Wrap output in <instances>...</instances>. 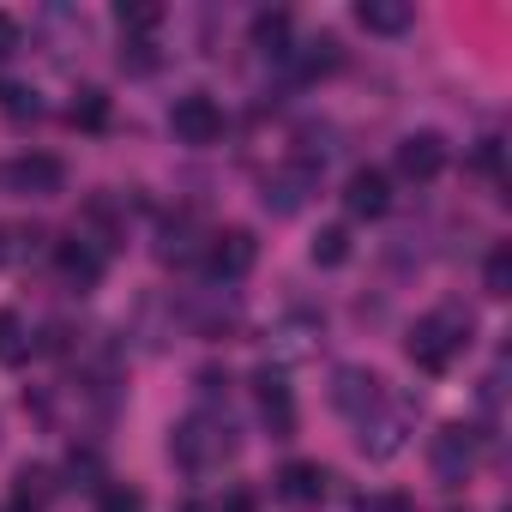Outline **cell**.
I'll list each match as a JSON object with an SVG mask.
<instances>
[{"mask_svg": "<svg viewBox=\"0 0 512 512\" xmlns=\"http://www.w3.org/2000/svg\"><path fill=\"white\" fill-rule=\"evenodd\" d=\"M169 452H175V464H181L187 476H211V470H223V464L235 458V422L217 416V410H193V416L175 422Z\"/></svg>", "mask_w": 512, "mask_h": 512, "instance_id": "obj_1", "label": "cell"}, {"mask_svg": "<svg viewBox=\"0 0 512 512\" xmlns=\"http://www.w3.org/2000/svg\"><path fill=\"white\" fill-rule=\"evenodd\" d=\"M464 344H470V314H464V308H434V314H422V320L410 326L404 356H410L422 374H446Z\"/></svg>", "mask_w": 512, "mask_h": 512, "instance_id": "obj_2", "label": "cell"}, {"mask_svg": "<svg viewBox=\"0 0 512 512\" xmlns=\"http://www.w3.org/2000/svg\"><path fill=\"white\" fill-rule=\"evenodd\" d=\"M67 187V163L49 157V151H25V157H7L0 163V193H19V199H49Z\"/></svg>", "mask_w": 512, "mask_h": 512, "instance_id": "obj_3", "label": "cell"}, {"mask_svg": "<svg viewBox=\"0 0 512 512\" xmlns=\"http://www.w3.org/2000/svg\"><path fill=\"white\" fill-rule=\"evenodd\" d=\"M199 260H205V272H211L217 284H235V278L253 272V260H260V241H253L247 229H217V235H205Z\"/></svg>", "mask_w": 512, "mask_h": 512, "instance_id": "obj_4", "label": "cell"}, {"mask_svg": "<svg viewBox=\"0 0 512 512\" xmlns=\"http://www.w3.org/2000/svg\"><path fill=\"white\" fill-rule=\"evenodd\" d=\"M380 404H386V380H380L374 368H338V374H332V410L350 416L356 428H362Z\"/></svg>", "mask_w": 512, "mask_h": 512, "instance_id": "obj_5", "label": "cell"}, {"mask_svg": "<svg viewBox=\"0 0 512 512\" xmlns=\"http://www.w3.org/2000/svg\"><path fill=\"white\" fill-rule=\"evenodd\" d=\"M428 464H434V482H440V488H464V476L476 470V434H470L464 422H446V428L434 434Z\"/></svg>", "mask_w": 512, "mask_h": 512, "instance_id": "obj_6", "label": "cell"}, {"mask_svg": "<svg viewBox=\"0 0 512 512\" xmlns=\"http://www.w3.org/2000/svg\"><path fill=\"white\" fill-rule=\"evenodd\" d=\"M169 133H175L181 145H217V139H223V109H217L205 91H187V97H175V109H169Z\"/></svg>", "mask_w": 512, "mask_h": 512, "instance_id": "obj_7", "label": "cell"}, {"mask_svg": "<svg viewBox=\"0 0 512 512\" xmlns=\"http://www.w3.org/2000/svg\"><path fill=\"white\" fill-rule=\"evenodd\" d=\"M314 193H320V169H314L308 157H302V163H284V169L266 175V211H278V217H296Z\"/></svg>", "mask_w": 512, "mask_h": 512, "instance_id": "obj_8", "label": "cell"}, {"mask_svg": "<svg viewBox=\"0 0 512 512\" xmlns=\"http://www.w3.org/2000/svg\"><path fill=\"white\" fill-rule=\"evenodd\" d=\"M392 163H398V175L404 181H434L440 169H446V139L440 133H404L398 139V151H392Z\"/></svg>", "mask_w": 512, "mask_h": 512, "instance_id": "obj_9", "label": "cell"}, {"mask_svg": "<svg viewBox=\"0 0 512 512\" xmlns=\"http://www.w3.org/2000/svg\"><path fill=\"white\" fill-rule=\"evenodd\" d=\"M404 428H410V410H404V404H380V410L362 422L356 446H362L368 458H392V452L404 446Z\"/></svg>", "mask_w": 512, "mask_h": 512, "instance_id": "obj_10", "label": "cell"}, {"mask_svg": "<svg viewBox=\"0 0 512 512\" xmlns=\"http://www.w3.org/2000/svg\"><path fill=\"white\" fill-rule=\"evenodd\" d=\"M326 470L320 464H308V458H290L284 470H278V500L284 506H296V512H308V506H320L326 500Z\"/></svg>", "mask_w": 512, "mask_h": 512, "instance_id": "obj_11", "label": "cell"}, {"mask_svg": "<svg viewBox=\"0 0 512 512\" xmlns=\"http://www.w3.org/2000/svg\"><path fill=\"white\" fill-rule=\"evenodd\" d=\"M55 272H61L73 290H91V284L103 278V253H97L85 235H67V241H55Z\"/></svg>", "mask_w": 512, "mask_h": 512, "instance_id": "obj_12", "label": "cell"}, {"mask_svg": "<svg viewBox=\"0 0 512 512\" xmlns=\"http://www.w3.org/2000/svg\"><path fill=\"white\" fill-rule=\"evenodd\" d=\"M386 205H392V181L380 169H356L344 181V211L350 217H386Z\"/></svg>", "mask_w": 512, "mask_h": 512, "instance_id": "obj_13", "label": "cell"}, {"mask_svg": "<svg viewBox=\"0 0 512 512\" xmlns=\"http://www.w3.org/2000/svg\"><path fill=\"white\" fill-rule=\"evenodd\" d=\"M260 410H266V422H272V440H290L296 434V398H290V386H284V374H272V368H260Z\"/></svg>", "mask_w": 512, "mask_h": 512, "instance_id": "obj_14", "label": "cell"}, {"mask_svg": "<svg viewBox=\"0 0 512 512\" xmlns=\"http://www.w3.org/2000/svg\"><path fill=\"white\" fill-rule=\"evenodd\" d=\"M55 494H61V482H55L49 464H25V470L13 476V512H49Z\"/></svg>", "mask_w": 512, "mask_h": 512, "instance_id": "obj_15", "label": "cell"}, {"mask_svg": "<svg viewBox=\"0 0 512 512\" xmlns=\"http://www.w3.org/2000/svg\"><path fill=\"white\" fill-rule=\"evenodd\" d=\"M356 25L374 31V37H404V31L416 25V13L404 7V0H362V7H356Z\"/></svg>", "mask_w": 512, "mask_h": 512, "instance_id": "obj_16", "label": "cell"}, {"mask_svg": "<svg viewBox=\"0 0 512 512\" xmlns=\"http://www.w3.org/2000/svg\"><path fill=\"white\" fill-rule=\"evenodd\" d=\"M31 356V326L13 314V308H0V362H7V368H19Z\"/></svg>", "mask_w": 512, "mask_h": 512, "instance_id": "obj_17", "label": "cell"}, {"mask_svg": "<svg viewBox=\"0 0 512 512\" xmlns=\"http://www.w3.org/2000/svg\"><path fill=\"white\" fill-rule=\"evenodd\" d=\"M253 49H266V55H290V13H260L253 19Z\"/></svg>", "mask_w": 512, "mask_h": 512, "instance_id": "obj_18", "label": "cell"}, {"mask_svg": "<svg viewBox=\"0 0 512 512\" xmlns=\"http://www.w3.org/2000/svg\"><path fill=\"white\" fill-rule=\"evenodd\" d=\"M115 19H121V31H127V37H151V31L163 25V7H151V0H121Z\"/></svg>", "mask_w": 512, "mask_h": 512, "instance_id": "obj_19", "label": "cell"}, {"mask_svg": "<svg viewBox=\"0 0 512 512\" xmlns=\"http://www.w3.org/2000/svg\"><path fill=\"white\" fill-rule=\"evenodd\" d=\"M308 253H314V266H344V260H350V229H344V223H332V229H320Z\"/></svg>", "mask_w": 512, "mask_h": 512, "instance_id": "obj_20", "label": "cell"}, {"mask_svg": "<svg viewBox=\"0 0 512 512\" xmlns=\"http://www.w3.org/2000/svg\"><path fill=\"white\" fill-rule=\"evenodd\" d=\"M482 284H488V296H512V247H494V253H488Z\"/></svg>", "mask_w": 512, "mask_h": 512, "instance_id": "obj_21", "label": "cell"}, {"mask_svg": "<svg viewBox=\"0 0 512 512\" xmlns=\"http://www.w3.org/2000/svg\"><path fill=\"white\" fill-rule=\"evenodd\" d=\"M97 512H145V494H139L133 482H103V500H97Z\"/></svg>", "mask_w": 512, "mask_h": 512, "instance_id": "obj_22", "label": "cell"}, {"mask_svg": "<svg viewBox=\"0 0 512 512\" xmlns=\"http://www.w3.org/2000/svg\"><path fill=\"white\" fill-rule=\"evenodd\" d=\"M0 109H7V115H19V121H25V115H37V97H31L25 85H0Z\"/></svg>", "mask_w": 512, "mask_h": 512, "instance_id": "obj_23", "label": "cell"}, {"mask_svg": "<svg viewBox=\"0 0 512 512\" xmlns=\"http://www.w3.org/2000/svg\"><path fill=\"white\" fill-rule=\"evenodd\" d=\"M356 512H416V506H410V494H362Z\"/></svg>", "mask_w": 512, "mask_h": 512, "instance_id": "obj_24", "label": "cell"}, {"mask_svg": "<svg viewBox=\"0 0 512 512\" xmlns=\"http://www.w3.org/2000/svg\"><path fill=\"white\" fill-rule=\"evenodd\" d=\"M73 121L97 127V121H103V91H79V103H73Z\"/></svg>", "mask_w": 512, "mask_h": 512, "instance_id": "obj_25", "label": "cell"}, {"mask_svg": "<svg viewBox=\"0 0 512 512\" xmlns=\"http://www.w3.org/2000/svg\"><path fill=\"white\" fill-rule=\"evenodd\" d=\"M19 19H7V13H0V61H7V55H19Z\"/></svg>", "mask_w": 512, "mask_h": 512, "instance_id": "obj_26", "label": "cell"}, {"mask_svg": "<svg viewBox=\"0 0 512 512\" xmlns=\"http://www.w3.org/2000/svg\"><path fill=\"white\" fill-rule=\"evenodd\" d=\"M19 241H31V235H25V229H0V266H7V260H19V253H25Z\"/></svg>", "mask_w": 512, "mask_h": 512, "instance_id": "obj_27", "label": "cell"}, {"mask_svg": "<svg viewBox=\"0 0 512 512\" xmlns=\"http://www.w3.org/2000/svg\"><path fill=\"white\" fill-rule=\"evenodd\" d=\"M181 512H217V500H187Z\"/></svg>", "mask_w": 512, "mask_h": 512, "instance_id": "obj_28", "label": "cell"}]
</instances>
